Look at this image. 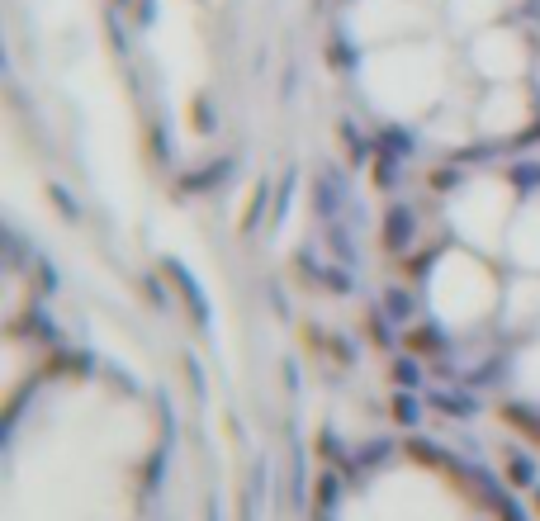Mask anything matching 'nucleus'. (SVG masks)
I'll return each instance as SVG.
<instances>
[{"label":"nucleus","instance_id":"nucleus-1","mask_svg":"<svg viewBox=\"0 0 540 521\" xmlns=\"http://www.w3.org/2000/svg\"><path fill=\"white\" fill-rule=\"evenodd\" d=\"M365 90L375 109H384L389 119H417L441 100L446 90V57L432 43H389L375 57H365V72H360Z\"/></svg>","mask_w":540,"mask_h":521},{"label":"nucleus","instance_id":"nucleus-2","mask_svg":"<svg viewBox=\"0 0 540 521\" xmlns=\"http://www.w3.org/2000/svg\"><path fill=\"white\" fill-rule=\"evenodd\" d=\"M432 308L450 327H474L498 308V285L469 252H450L432 270Z\"/></svg>","mask_w":540,"mask_h":521},{"label":"nucleus","instance_id":"nucleus-3","mask_svg":"<svg viewBox=\"0 0 540 521\" xmlns=\"http://www.w3.org/2000/svg\"><path fill=\"white\" fill-rule=\"evenodd\" d=\"M512 190H507V180H493V176H479L460 185V195L450 199V223H455V233L465 237L469 247H498L512 228Z\"/></svg>","mask_w":540,"mask_h":521},{"label":"nucleus","instance_id":"nucleus-4","mask_svg":"<svg viewBox=\"0 0 540 521\" xmlns=\"http://www.w3.org/2000/svg\"><path fill=\"white\" fill-rule=\"evenodd\" d=\"M422 29V10H417L413 0H356L351 5V34L360 43H379V48H389V43H403V38H413Z\"/></svg>","mask_w":540,"mask_h":521},{"label":"nucleus","instance_id":"nucleus-5","mask_svg":"<svg viewBox=\"0 0 540 521\" xmlns=\"http://www.w3.org/2000/svg\"><path fill=\"white\" fill-rule=\"evenodd\" d=\"M469 57H474V67L488 76V81H517L526 72V43L512 29L503 24H488L474 34L469 43Z\"/></svg>","mask_w":540,"mask_h":521},{"label":"nucleus","instance_id":"nucleus-6","mask_svg":"<svg viewBox=\"0 0 540 521\" xmlns=\"http://www.w3.org/2000/svg\"><path fill=\"white\" fill-rule=\"evenodd\" d=\"M526 124H531V100H526V90L498 81V86L488 90V100L479 105V128H484L488 138H512V133H522Z\"/></svg>","mask_w":540,"mask_h":521},{"label":"nucleus","instance_id":"nucleus-7","mask_svg":"<svg viewBox=\"0 0 540 521\" xmlns=\"http://www.w3.org/2000/svg\"><path fill=\"white\" fill-rule=\"evenodd\" d=\"M507 252L522 270H540V199L517 209L512 228H507Z\"/></svg>","mask_w":540,"mask_h":521},{"label":"nucleus","instance_id":"nucleus-8","mask_svg":"<svg viewBox=\"0 0 540 521\" xmlns=\"http://www.w3.org/2000/svg\"><path fill=\"white\" fill-rule=\"evenodd\" d=\"M507 5H512V0H450V15H455L460 29H488Z\"/></svg>","mask_w":540,"mask_h":521},{"label":"nucleus","instance_id":"nucleus-9","mask_svg":"<svg viewBox=\"0 0 540 521\" xmlns=\"http://www.w3.org/2000/svg\"><path fill=\"white\" fill-rule=\"evenodd\" d=\"M536 313H540V280H517V285L507 289V323L522 327Z\"/></svg>","mask_w":540,"mask_h":521},{"label":"nucleus","instance_id":"nucleus-10","mask_svg":"<svg viewBox=\"0 0 540 521\" xmlns=\"http://www.w3.org/2000/svg\"><path fill=\"white\" fill-rule=\"evenodd\" d=\"M517 389L526 398H540V342L526 346L522 356H517Z\"/></svg>","mask_w":540,"mask_h":521}]
</instances>
